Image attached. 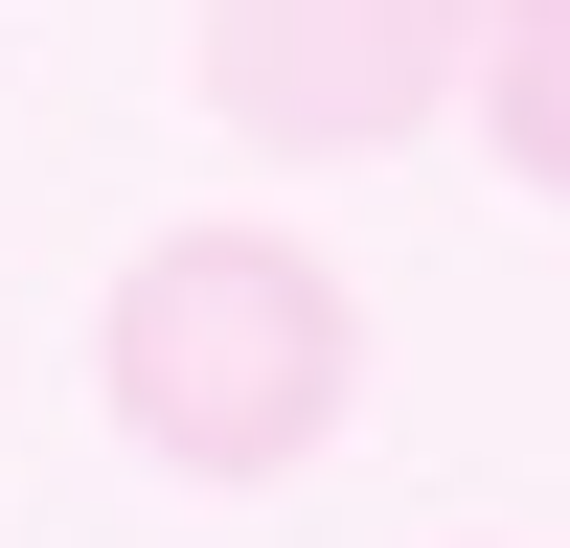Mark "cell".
<instances>
[{"instance_id": "obj_1", "label": "cell", "mask_w": 570, "mask_h": 548, "mask_svg": "<svg viewBox=\"0 0 570 548\" xmlns=\"http://www.w3.org/2000/svg\"><path fill=\"white\" fill-rule=\"evenodd\" d=\"M91 411H115L160 480H297V457H343V411H365L343 252H297V228H252V206L137 228L115 297H91Z\"/></svg>"}, {"instance_id": "obj_2", "label": "cell", "mask_w": 570, "mask_h": 548, "mask_svg": "<svg viewBox=\"0 0 570 548\" xmlns=\"http://www.w3.org/2000/svg\"><path fill=\"white\" fill-rule=\"evenodd\" d=\"M183 69H206V115L252 137V160H389V137L456 115L480 0H206Z\"/></svg>"}, {"instance_id": "obj_3", "label": "cell", "mask_w": 570, "mask_h": 548, "mask_svg": "<svg viewBox=\"0 0 570 548\" xmlns=\"http://www.w3.org/2000/svg\"><path fill=\"white\" fill-rule=\"evenodd\" d=\"M456 91H480V137L570 206V0H480V69H456Z\"/></svg>"}]
</instances>
